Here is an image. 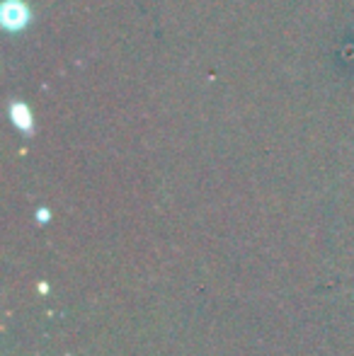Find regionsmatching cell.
I'll return each instance as SVG.
<instances>
[{"label":"cell","instance_id":"obj_1","mask_svg":"<svg viewBox=\"0 0 354 356\" xmlns=\"http://www.w3.org/2000/svg\"><path fill=\"white\" fill-rule=\"evenodd\" d=\"M3 24L10 32H22L29 22V10L22 0H5L3 3Z\"/></svg>","mask_w":354,"mask_h":356},{"label":"cell","instance_id":"obj_2","mask_svg":"<svg viewBox=\"0 0 354 356\" xmlns=\"http://www.w3.org/2000/svg\"><path fill=\"white\" fill-rule=\"evenodd\" d=\"M10 117H13L15 127L19 129V131H32V114H29V109L24 107V104L19 102H13V107H10Z\"/></svg>","mask_w":354,"mask_h":356}]
</instances>
